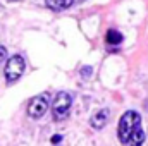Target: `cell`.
<instances>
[{
    "instance_id": "cell-1",
    "label": "cell",
    "mask_w": 148,
    "mask_h": 146,
    "mask_svg": "<svg viewBox=\"0 0 148 146\" xmlns=\"http://www.w3.org/2000/svg\"><path fill=\"white\" fill-rule=\"evenodd\" d=\"M141 126V115L134 110H127L126 113H122V117L119 119V127H117V138L122 145L127 143L129 136Z\"/></svg>"
},
{
    "instance_id": "cell-2",
    "label": "cell",
    "mask_w": 148,
    "mask_h": 146,
    "mask_svg": "<svg viewBox=\"0 0 148 146\" xmlns=\"http://www.w3.org/2000/svg\"><path fill=\"white\" fill-rule=\"evenodd\" d=\"M71 105H73V96L67 93V91H59L55 100H53V107H52V112H53V119L55 120H64L71 110Z\"/></svg>"
},
{
    "instance_id": "cell-3",
    "label": "cell",
    "mask_w": 148,
    "mask_h": 146,
    "mask_svg": "<svg viewBox=\"0 0 148 146\" xmlns=\"http://www.w3.org/2000/svg\"><path fill=\"white\" fill-rule=\"evenodd\" d=\"M24 67H26L24 59L21 55H12L5 64V79H7V83H16L23 76Z\"/></svg>"
},
{
    "instance_id": "cell-4",
    "label": "cell",
    "mask_w": 148,
    "mask_h": 146,
    "mask_svg": "<svg viewBox=\"0 0 148 146\" xmlns=\"http://www.w3.org/2000/svg\"><path fill=\"white\" fill-rule=\"evenodd\" d=\"M47 110H48V96L47 95H38L28 105V115L33 117V119H40V117L45 115Z\"/></svg>"
},
{
    "instance_id": "cell-5",
    "label": "cell",
    "mask_w": 148,
    "mask_h": 146,
    "mask_svg": "<svg viewBox=\"0 0 148 146\" xmlns=\"http://www.w3.org/2000/svg\"><path fill=\"white\" fill-rule=\"evenodd\" d=\"M109 115H110L109 110L102 108L100 112H97V113L90 119V126H91L93 129H103V127L107 126V122H109Z\"/></svg>"
},
{
    "instance_id": "cell-6",
    "label": "cell",
    "mask_w": 148,
    "mask_h": 146,
    "mask_svg": "<svg viewBox=\"0 0 148 146\" xmlns=\"http://www.w3.org/2000/svg\"><path fill=\"white\" fill-rule=\"evenodd\" d=\"M145 143V131L141 129V126L129 136V139H127V143L124 146H141Z\"/></svg>"
},
{
    "instance_id": "cell-7",
    "label": "cell",
    "mask_w": 148,
    "mask_h": 146,
    "mask_svg": "<svg viewBox=\"0 0 148 146\" xmlns=\"http://www.w3.org/2000/svg\"><path fill=\"white\" fill-rule=\"evenodd\" d=\"M45 3L52 10H66L74 3V0H45Z\"/></svg>"
},
{
    "instance_id": "cell-8",
    "label": "cell",
    "mask_w": 148,
    "mask_h": 146,
    "mask_svg": "<svg viewBox=\"0 0 148 146\" xmlns=\"http://www.w3.org/2000/svg\"><path fill=\"white\" fill-rule=\"evenodd\" d=\"M105 40H107V43H110V45H119V43L122 41V35H121L119 31H115V29H109Z\"/></svg>"
},
{
    "instance_id": "cell-9",
    "label": "cell",
    "mask_w": 148,
    "mask_h": 146,
    "mask_svg": "<svg viewBox=\"0 0 148 146\" xmlns=\"http://www.w3.org/2000/svg\"><path fill=\"white\" fill-rule=\"evenodd\" d=\"M60 141H62V136H60V134H55V136H52V139H50L52 145H59Z\"/></svg>"
},
{
    "instance_id": "cell-10",
    "label": "cell",
    "mask_w": 148,
    "mask_h": 146,
    "mask_svg": "<svg viewBox=\"0 0 148 146\" xmlns=\"http://www.w3.org/2000/svg\"><path fill=\"white\" fill-rule=\"evenodd\" d=\"M5 59H7V48L0 45V62H2V60H5Z\"/></svg>"
},
{
    "instance_id": "cell-11",
    "label": "cell",
    "mask_w": 148,
    "mask_h": 146,
    "mask_svg": "<svg viewBox=\"0 0 148 146\" xmlns=\"http://www.w3.org/2000/svg\"><path fill=\"white\" fill-rule=\"evenodd\" d=\"M81 74H83V77H90V74H91V67H83V69H81Z\"/></svg>"
}]
</instances>
